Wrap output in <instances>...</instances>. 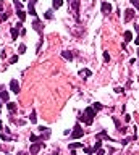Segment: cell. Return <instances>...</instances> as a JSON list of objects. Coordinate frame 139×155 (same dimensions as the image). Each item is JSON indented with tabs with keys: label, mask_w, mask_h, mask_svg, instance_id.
<instances>
[{
	"label": "cell",
	"mask_w": 139,
	"mask_h": 155,
	"mask_svg": "<svg viewBox=\"0 0 139 155\" xmlns=\"http://www.w3.org/2000/svg\"><path fill=\"white\" fill-rule=\"evenodd\" d=\"M104 60L108 63V62H110V55H108V52H104Z\"/></svg>",
	"instance_id": "cell-26"
},
{
	"label": "cell",
	"mask_w": 139,
	"mask_h": 155,
	"mask_svg": "<svg viewBox=\"0 0 139 155\" xmlns=\"http://www.w3.org/2000/svg\"><path fill=\"white\" fill-rule=\"evenodd\" d=\"M40 139H42L40 136H34V134L31 136V142H36V141H40Z\"/></svg>",
	"instance_id": "cell-25"
},
{
	"label": "cell",
	"mask_w": 139,
	"mask_h": 155,
	"mask_svg": "<svg viewBox=\"0 0 139 155\" xmlns=\"http://www.w3.org/2000/svg\"><path fill=\"white\" fill-rule=\"evenodd\" d=\"M100 8H102V13H104V15H108L112 11V5L107 3V2H102V7Z\"/></svg>",
	"instance_id": "cell-5"
},
{
	"label": "cell",
	"mask_w": 139,
	"mask_h": 155,
	"mask_svg": "<svg viewBox=\"0 0 139 155\" xmlns=\"http://www.w3.org/2000/svg\"><path fill=\"white\" fill-rule=\"evenodd\" d=\"M32 28H34V31H37L39 34H42V24H40L39 20H36V21L32 23Z\"/></svg>",
	"instance_id": "cell-8"
},
{
	"label": "cell",
	"mask_w": 139,
	"mask_h": 155,
	"mask_svg": "<svg viewBox=\"0 0 139 155\" xmlns=\"http://www.w3.org/2000/svg\"><path fill=\"white\" fill-rule=\"evenodd\" d=\"M104 153H105L104 149H99V150H95V155H104Z\"/></svg>",
	"instance_id": "cell-29"
},
{
	"label": "cell",
	"mask_w": 139,
	"mask_h": 155,
	"mask_svg": "<svg viewBox=\"0 0 139 155\" xmlns=\"http://www.w3.org/2000/svg\"><path fill=\"white\" fill-rule=\"evenodd\" d=\"M62 57L65 58V60H70V62L73 60V53L68 52V50H63V52H62Z\"/></svg>",
	"instance_id": "cell-9"
},
{
	"label": "cell",
	"mask_w": 139,
	"mask_h": 155,
	"mask_svg": "<svg viewBox=\"0 0 139 155\" xmlns=\"http://www.w3.org/2000/svg\"><path fill=\"white\" fill-rule=\"evenodd\" d=\"M84 152H86V153H92V149H89V147H86V149H84Z\"/></svg>",
	"instance_id": "cell-32"
},
{
	"label": "cell",
	"mask_w": 139,
	"mask_h": 155,
	"mask_svg": "<svg viewBox=\"0 0 139 155\" xmlns=\"http://www.w3.org/2000/svg\"><path fill=\"white\" fill-rule=\"evenodd\" d=\"M24 52H26V45H24V44H21L20 47H18V53L21 55V53H24Z\"/></svg>",
	"instance_id": "cell-20"
},
{
	"label": "cell",
	"mask_w": 139,
	"mask_h": 155,
	"mask_svg": "<svg viewBox=\"0 0 139 155\" xmlns=\"http://www.w3.org/2000/svg\"><path fill=\"white\" fill-rule=\"evenodd\" d=\"M3 7V0H0V8H2Z\"/></svg>",
	"instance_id": "cell-36"
},
{
	"label": "cell",
	"mask_w": 139,
	"mask_h": 155,
	"mask_svg": "<svg viewBox=\"0 0 139 155\" xmlns=\"http://www.w3.org/2000/svg\"><path fill=\"white\" fill-rule=\"evenodd\" d=\"M91 74H92V71H91V70H81V71H79V76H81V78H83V76H84V78H89Z\"/></svg>",
	"instance_id": "cell-12"
},
{
	"label": "cell",
	"mask_w": 139,
	"mask_h": 155,
	"mask_svg": "<svg viewBox=\"0 0 139 155\" xmlns=\"http://www.w3.org/2000/svg\"><path fill=\"white\" fill-rule=\"evenodd\" d=\"M125 121L129 123V121H131V116H129V115H125Z\"/></svg>",
	"instance_id": "cell-31"
},
{
	"label": "cell",
	"mask_w": 139,
	"mask_h": 155,
	"mask_svg": "<svg viewBox=\"0 0 139 155\" xmlns=\"http://www.w3.org/2000/svg\"><path fill=\"white\" fill-rule=\"evenodd\" d=\"M133 18H134V10H131V8H128L125 11V21L128 23V21H131Z\"/></svg>",
	"instance_id": "cell-6"
},
{
	"label": "cell",
	"mask_w": 139,
	"mask_h": 155,
	"mask_svg": "<svg viewBox=\"0 0 139 155\" xmlns=\"http://www.w3.org/2000/svg\"><path fill=\"white\" fill-rule=\"evenodd\" d=\"M10 91L15 92V94L20 92V82H18L16 79H11V81H10Z\"/></svg>",
	"instance_id": "cell-4"
},
{
	"label": "cell",
	"mask_w": 139,
	"mask_h": 155,
	"mask_svg": "<svg viewBox=\"0 0 139 155\" xmlns=\"http://www.w3.org/2000/svg\"><path fill=\"white\" fill-rule=\"evenodd\" d=\"M13 3H15V7H16V10H21V8H23V3L20 2V0H13Z\"/></svg>",
	"instance_id": "cell-21"
},
{
	"label": "cell",
	"mask_w": 139,
	"mask_h": 155,
	"mask_svg": "<svg viewBox=\"0 0 139 155\" xmlns=\"http://www.w3.org/2000/svg\"><path fill=\"white\" fill-rule=\"evenodd\" d=\"M123 37H125V42H131V40H133V32L131 31H125Z\"/></svg>",
	"instance_id": "cell-10"
},
{
	"label": "cell",
	"mask_w": 139,
	"mask_h": 155,
	"mask_svg": "<svg viewBox=\"0 0 139 155\" xmlns=\"http://www.w3.org/2000/svg\"><path fill=\"white\" fill-rule=\"evenodd\" d=\"M78 147H83L81 142H73V144H70V149H78Z\"/></svg>",
	"instance_id": "cell-22"
},
{
	"label": "cell",
	"mask_w": 139,
	"mask_h": 155,
	"mask_svg": "<svg viewBox=\"0 0 139 155\" xmlns=\"http://www.w3.org/2000/svg\"><path fill=\"white\" fill-rule=\"evenodd\" d=\"M7 108H8L10 113H15V111H16V104H15V102H8V104H7Z\"/></svg>",
	"instance_id": "cell-11"
},
{
	"label": "cell",
	"mask_w": 139,
	"mask_h": 155,
	"mask_svg": "<svg viewBox=\"0 0 139 155\" xmlns=\"http://www.w3.org/2000/svg\"><path fill=\"white\" fill-rule=\"evenodd\" d=\"M29 120H31V123H36V121H37V115H36L34 110L31 111V116H29Z\"/></svg>",
	"instance_id": "cell-19"
},
{
	"label": "cell",
	"mask_w": 139,
	"mask_h": 155,
	"mask_svg": "<svg viewBox=\"0 0 139 155\" xmlns=\"http://www.w3.org/2000/svg\"><path fill=\"white\" fill-rule=\"evenodd\" d=\"M16 15H18V18H20V21H21V23L26 20V13H24L23 10H18V11H16Z\"/></svg>",
	"instance_id": "cell-13"
},
{
	"label": "cell",
	"mask_w": 139,
	"mask_h": 155,
	"mask_svg": "<svg viewBox=\"0 0 139 155\" xmlns=\"http://www.w3.org/2000/svg\"><path fill=\"white\" fill-rule=\"evenodd\" d=\"M0 100H3V102H8V92H0Z\"/></svg>",
	"instance_id": "cell-17"
},
{
	"label": "cell",
	"mask_w": 139,
	"mask_h": 155,
	"mask_svg": "<svg viewBox=\"0 0 139 155\" xmlns=\"http://www.w3.org/2000/svg\"><path fill=\"white\" fill-rule=\"evenodd\" d=\"M131 3L134 5V8H137V10H139V0H131Z\"/></svg>",
	"instance_id": "cell-27"
},
{
	"label": "cell",
	"mask_w": 139,
	"mask_h": 155,
	"mask_svg": "<svg viewBox=\"0 0 139 155\" xmlns=\"http://www.w3.org/2000/svg\"><path fill=\"white\" fill-rule=\"evenodd\" d=\"M42 147H44V142H34V144H31V153L37 155V152L40 150Z\"/></svg>",
	"instance_id": "cell-3"
},
{
	"label": "cell",
	"mask_w": 139,
	"mask_h": 155,
	"mask_svg": "<svg viewBox=\"0 0 139 155\" xmlns=\"http://www.w3.org/2000/svg\"><path fill=\"white\" fill-rule=\"evenodd\" d=\"M16 62H18V55H13L10 58V63H16Z\"/></svg>",
	"instance_id": "cell-28"
},
{
	"label": "cell",
	"mask_w": 139,
	"mask_h": 155,
	"mask_svg": "<svg viewBox=\"0 0 139 155\" xmlns=\"http://www.w3.org/2000/svg\"><path fill=\"white\" fill-rule=\"evenodd\" d=\"M134 44H136V45H139V37H136V39H134Z\"/></svg>",
	"instance_id": "cell-35"
},
{
	"label": "cell",
	"mask_w": 139,
	"mask_h": 155,
	"mask_svg": "<svg viewBox=\"0 0 139 155\" xmlns=\"http://www.w3.org/2000/svg\"><path fill=\"white\" fill-rule=\"evenodd\" d=\"M63 5V0H52V7L53 8H60Z\"/></svg>",
	"instance_id": "cell-14"
},
{
	"label": "cell",
	"mask_w": 139,
	"mask_h": 155,
	"mask_svg": "<svg viewBox=\"0 0 139 155\" xmlns=\"http://www.w3.org/2000/svg\"><path fill=\"white\" fill-rule=\"evenodd\" d=\"M73 10H75V13L79 11V0H73Z\"/></svg>",
	"instance_id": "cell-18"
},
{
	"label": "cell",
	"mask_w": 139,
	"mask_h": 155,
	"mask_svg": "<svg viewBox=\"0 0 139 155\" xmlns=\"http://www.w3.org/2000/svg\"><path fill=\"white\" fill-rule=\"evenodd\" d=\"M94 116H95V110L92 108V107H87V108L83 111V115L79 116V121H84L86 124H92Z\"/></svg>",
	"instance_id": "cell-1"
},
{
	"label": "cell",
	"mask_w": 139,
	"mask_h": 155,
	"mask_svg": "<svg viewBox=\"0 0 139 155\" xmlns=\"http://www.w3.org/2000/svg\"><path fill=\"white\" fill-rule=\"evenodd\" d=\"M2 139L3 141H10V137H8V136H5V134H2Z\"/></svg>",
	"instance_id": "cell-34"
},
{
	"label": "cell",
	"mask_w": 139,
	"mask_h": 155,
	"mask_svg": "<svg viewBox=\"0 0 139 155\" xmlns=\"http://www.w3.org/2000/svg\"><path fill=\"white\" fill-rule=\"evenodd\" d=\"M16 28H18V29H21V28H23V23H21V21H20V23H16Z\"/></svg>",
	"instance_id": "cell-33"
},
{
	"label": "cell",
	"mask_w": 139,
	"mask_h": 155,
	"mask_svg": "<svg viewBox=\"0 0 139 155\" xmlns=\"http://www.w3.org/2000/svg\"><path fill=\"white\" fill-rule=\"evenodd\" d=\"M137 58H139V49H137Z\"/></svg>",
	"instance_id": "cell-37"
},
{
	"label": "cell",
	"mask_w": 139,
	"mask_h": 155,
	"mask_svg": "<svg viewBox=\"0 0 139 155\" xmlns=\"http://www.w3.org/2000/svg\"><path fill=\"white\" fill-rule=\"evenodd\" d=\"M45 18H47V20H52V18H53L52 10H47V11H45Z\"/></svg>",
	"instance_id": "cell-24"
},
{
	"label": "cell",
	"mask_w": 139,
	"mask_h": 155,
	"mask_svg": "<svg viewBox=\"0 0 139 155\" xmlns=\"http://www.w3.org/2000/svg\"><path fill=\"white\" fill-rule=\"evenodd\" d=\"M92 108L97 111V110H102V108H104V105H100V104H94V105H92Z\"/></svg>",
	"instance_id": "cell-23"
},
{
	"label": "cell",
	"mask_w": 139,
	"mask_h": 155,
	"mask_svg": "<svg viewBox=\"0 0 139 155\" xmlns=\"http://www.w3.org/2000/svg\"><path fill=\"white\" fill-rule=\"evenodd\" d=\"M84 136V131L81 128V124L79 123H76L75 124V128H73V133H71V139H79Z\"/></svg>",
	"instance_id": "cell-2"
},
{
	"label": "cell",
	"mask_w": 139,
	"mask_h": 155,
	"mask_svg": "<svg viewBox=\"0 0 139 155\" xmlns=\"http://www.w3.org/2000/svg\"><path fill=\"white\" fill-rule=\"evenodd\" d=\"M115 92H117V94H121L123 92V87H115Z\"/></svg>",
	"instance_id": "cell-30"
},
{
	"label": "cell",
	"mask_w": 139,
	"mask_h": 155,
	"mask_svg": "<svg viewBox=\"0 0 139 155\" xmlns=\"http://www.w3.org/2000/svg\"><path fill=\"white\" fill-rule=\"evenodd\" d=\"M36 2L37 0H31L29 2V7H28V11L31 13V16H37V13H36V8H34V5H36Z\"/></svg>",
	"instance_id": "cell-7"
},
{
	"label": "cell",
	"mask_w": 139,
	"mask_h": 155,
	"mask_svg": "<svg viewBox=\"0 0 139 155\" xmlns=\"http://www.w3.org/2000/svg\"><path fill=\"white\" fill-rule=\"evenodd\" d=\"M11 39H13V40L18 39V28H16V26H15V28H11Z\"/></svg>",
	"instance_id": "cell-15"
},
{
	"label": "cell",
	"mask_w": 139,
	"mask_h": 155,
	"mask_svg": "<svg viewBox=\"0 0 139 155\" xmlns=\"http://www.w3.org/2000/svg\"><path fill=\"white\" fill-rule=\"evenodd\" d=\"M99 149H102V141L100 139H95V144H94V152L99 150Z\"/></svg>",
	"instance_id": "cell-16"
}]
</instances>
